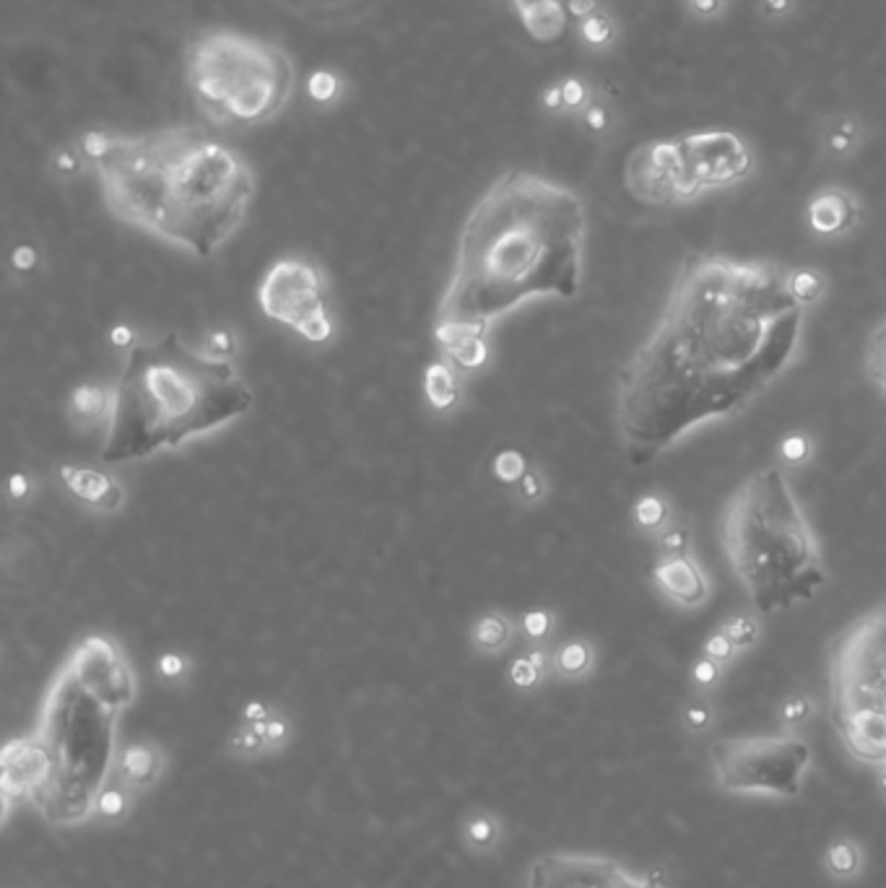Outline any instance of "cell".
<instances>
[{"mask_svg": "<svg viewBox=\"0 0 886 888\" xmlns=\"http://www.w3.org/2000/svg\"><path fill=\"white\" fill-rule=\"evenodd\" d=\"M11 265H13V271L21 273V276H24V273H32L34 267H37V250L30 244L16 247L11 255Z\"/></svg>", "mask_w": 886, "mask_h": 888, "instance_id": "cell-49", "label": "cell"}, {"mask_svg": "<svg viewBox=\"0 0 886 888\" xmlns=\"http://www.w3.org/2000/svg\"><path fill=\"white\" fill-rule=\"evenodd\" d=\"M775 260L692 252L658 322L616 375L614 419L645 468L694 432L747 411L791 366L804 312Z\"/></svg>", "mask_w": 886, "mask_h": 888, "instance_id": "cell-1", "label": "cell"}, {"mask_svg": "<svg viewBox=\"0 0 886 888\" xmlns=\"http://www.w3.org/2000/svg\"><path fill=\"white\" fill-rule=\"evenodd\" d=\"M595 652L590 647V641L586 639H569L565 645L554 652L552 668L557 671L561 679H582L593 671Z\"/></svg>", "mask_w": 886, "mask_h": 888, "instance_id": "cell-27", "label": "cell"}, {"mask_svg": "<svg viewBox=\"0 0 886 888\" xmlns=\"http://www.w3.org/2000/svg\"><path fill=\"white\" fill-rule=\"evenodd\" d=\"M825 273H819L817 267H791L787 271V292L800 307L817 305L825 294Z\"/></svg>", "mask_w": 886, "mask_h": 888, "instance_id": "cell-29", "label": "cell"}, {"mask_svg": "<svg viewBox=\"0 0 886 888\" xmlns=\"http://www.w3.org/2000/svg\"><path fill=\"white\" fill-rule=\"evenodd\" d=\"M684 169L694 195L702 197L709 190L734 187L749 180L757 169L751 146L738 133L730 130H694L679 136Z\"/></svg>", "mask_w": 886, "mask_h": 888, "instance_id": "cell-13", "label": "cell"}, {"mask_svg": "<svg viewBox=\"0 0 886 888\" xmlns=\"http://www.w3.org/2000/svg\"><path fill=\"white\" fill-rule=\"evenodd\" d=\"M185 87L216 125L258 128L289 107L297 70L276 42L222 26L190 39Z\"/></svg>", "mask_w": 886, "mask_h": 888, "instance_id": "cell-7", "label": "cell"}, {"mask_svg": "<svg viewBox=\"0 0 886 888\" xmlns=\"http://www.w3.org/2000/svg\"><path fill=\"white\" fill-rule=\"evenodd\" d=\"M720 631L728 634L730 641L738 647V650H749V647H754L759 641V624L754 618L747 616V613H734V616H728L726 622L720 624Z\"/></svg>", "mask_w": 886, "mask_h": 888, "instance_id": "cell-35", "label": "cell"}, {"mask_svg": "<svg viewBox=\"0 0 886 888\" xmlns=\"http://www.w3.org/2000/svg\"><path fill=\"white\" fill-rule=\"evenodd\" d=\"M159 673L164 675V679H180V675L185 673V660H182L180 654L167 652L164 658L159 660Z\"/></svg>", "mask_w": 886, "mask_h": 888, "instance_id": "cell-52", "label": "cell"}, {"mask_svg": "<svg viewBox=\"0 0 886 888\" xmlns=\"http://www.w3.org/2000/svg\"><path fill=\"white\" fill-rule=\"evenodd\" d=\"M286 3L315 21H343L364 13L375 0H286Z\"/></svg>", "mask_w": 886, "mask_h": 888, "instance_id": "cell-26", "label": "cell"}, {"mask_svg": "<svg viewBox=\"0 0 886 888\" xmlns=\"http://www.w3.org/2000/svg\"><path fill=\"white\" fill-rule=\"evenodd\" d=\"M759 5H762V16L770 21H780L796 11V0H759Z\"/></svg>", "mask_w": 886, "mask_h": 888, "instance_id": "cell-51", "label": "cell"}, {"mask_svg": "<svg viewBox=\"0 0 886 888\" xmlns=\"http://www.w3.org/2000/svg\"><path fill=\"white\" fill-rule=\"evenodd\" d=\"M138 802V795L130 793L128 787L120 785V782L110 779L104 789L100 793V798H96V806H94V816H91V821L96 823H120L125 821L130 816V810L136 808Z\"/></svg>", "mask_w": 886, "mask_h": 888, "instance_id": "cell-25", "label": "cell"}, {"mask_svg": "<svg viewBox=\"0 0 886 888\" xmlns=\"http://www.w3.org/2000/svg\"><path fill=\"white\" fill-rule=\"evenodd\" d=\"M728 0H689L686 9L692 16L697 19H715L720 16L723 9H726Z\"/></svg>", "mask_w": 886, "mask_h": 888, "instance_id": "cell-50", "label": "cell"}, {"mask_svg": "<svg viewBox=\"0 0 886 888\" xmlns=\"http://www.w3.org/2000/svg\"><path fill=\"white\" fill-rule=\"evenodd\" d=\"M229 753L237 759H260V756H269V745H265V740L258 736L255 728H252L250 722H242L239 728L231 732L229 738Z\"/></svg>", "mask_w": 886, "mask_h": 888, "instance_id": "cell-32", "label": "cell"}, {"mask_svg": "<svg viewBox=\"0 0 886 888\" xmlns=\"http://www.w3.org/2000/svg\"><path fill=\"white\" fill-rule=\"evenodd\" d=\"M567 9L572 13V19H588L593 16L595 11H601V5H598V0H567Z\"/></svg>", "mask_w": 886, "mask_h": 888, "instance_id": "cell-53", "label": "cell"}, {"mask_svg": "<svg viewBox=\"0 0 886 888\" xmlns=\"http://www.w3.org/2000/svg\"><path fill=\"white\" fill-rule=\"evenodd\" d=\"M265 743H269L271 753L284 749V745L289 743V722H286V717H281L279 711H273L269 722H265Z\"/></svg>", "mask_w": 886, "mask_h": 888, "instance_id": "cell-46", "label": "cell"}, {"mask_svg": "<svg viewBox=\"0 0 886 888\" xmlns=\"http://www.w3.org/2000/svg\"><path fill=\"white\" fill-rule=\"evenodd\" d=\"M825 863L834 878H855L863 868V852L853 839H837L827 847Z\"/></svg>", "mask_w": 886, "mask_h": 888, "instance_id": "cell-30", "label": "cell"}, {"mask_svg": "<svg viewBox=\"0 0 886 888\" xmlns=\"http://www.w3.org/2000/svg\"><path fill=\"white\" fill-rule=\"evenodd\" d=\"M561 87V99H565V112H575L580 115L582 110L593 102V91L582 79H565L559 83Z\"/></svg>", "mask_w": 886, "mask_h": 888, "instance_id": "cell-38", "label": "cell"}, {"mask_svg": "<svg viewBox=\"0 0 886 888\" xmlns=\"http://www.w3.org/2000/svg\"><path fill=\"white\" fill-rule=\"evenodd\" d=\"M658 551L660 556H679L689 554V546H692V533L684 525H666L663 531L656 535Z\"/></svg>", "mask_w": 886, "mask_h": 888, "instance_id": "cell-37", "label": "cell"}, {"mask_svg": "<svg viewBox=\"0 0 886 888\" xmlns=\"http://www.w3.org/2000/svg\"><path fill=\"white\" fill-rule=\"evenodd\" d=\"M512 9H515L529 37L538 45L559 42L569 32V24H572L567 0H515Z\"/></svg>", "mask_w": 886, "mask_h": 888, "instance_id": "cell-19", "label": "cell"}, {"mask_svg": "<svg viewBox=\"0 0 886 888\" xmlns=\"http://www.w3.org/2000/svg\"><path fill=\"white\" fill-rule=\"evenodd\" d=\"M717 679H720V665L702 654V658L692 665V681L702 688H709V686H715Z\"/></svg>", "mask_w": 886, "mask_h": 888, "instance_id": "cell-48", "label": "cell"}, {"mask_svg": "<svg viewBox=\"0 0 886 888\" xmlns=\"http://www.w3.org/2000/svg\"><path fill=\"white\" fill-rule=\"evenodd\" d=\"M525 888H663L656 873H635L593 852H546L529 865Z\"/></svg>", "mask_w": 886, "mask_h": 888, "instance_id": "cell-12", "label": "cell"}, {"mask_svg": "<svg viewBox=\"0 0 886 888\" xmlns=\"http://www.w3.org/2000/svg\"><path fill=\"white\" fill-rule=\"evenodd\" d=\"M681 720L692 732H705L715 720V709L705 699H692L681 711Z\"/></svg>", "mask_w": 886, "mask_h": 888, "instance_id": "cell-43", "label": "cell"}, {"mask_svg": "<svg viewBox=\"0 0 886 888\" xmlns=\"http://www.w3.org/2000/svg\"><path fill=\"white\" fill-rule=\"evenodd\" d=\"M814 704L806 694H791L780 707V720H783L787 728H796V725L806 722L811 717Z\"/></svg>", "mask_w": 886, "mask_h": 888, "instance_id": "cell-42", "label": "cell"}, {"mask_svg": "<svg viewBox=\"0 0 886 888\" xmlns=\"http://www.w3.org/2000/svg\"><path fill=\"white\" fill-rule=\"evenodd\" d=\"M777 457L783 465L800 468V465H806L814 457V440L806 432L785 434L777 444Z\"/></svg>", "mask_w": 886, "mask_h": 888, "instance_id": "cell-33", "label": "cell"}, {"mask_svg": "<svg viewBox=\"0 0 886 888\" xmlns=\"http://www.w3.org/2000/svg\"><path fill=\"white\" fill-rule=\"evenodd\" d=\"M586 235L575 190L525 169L502 172L463 221L434 328H489L536 296H578Z\"/></svg>", "mask_w": 886, "mask_h": 888, "instance_id": "cell-2", "label": "cell"}, {"mask_svg": "<svg viewBox=\"0 0 886 888\" xmlns=\"http://www.w3.org/2000/svg\"><path fill=\"white\" fill-rule=\"evenodd\" d=\"M580 119H582V125H586L588 133L601 136V133L614 128V110H611L606 102H590L588 107L580 112Z\"/></svg>", "mask_w": 886, "mask_h": 888, "instance_id": "cell-39", "label": "cell"}, {"mask_svg": "<svg viewBox=\"0 0 886 888\" xmlns=\"http://www.w3.org/2000/svg\"><path fill=\"white\" fill-rule=\"evenodd\" d=\"M504 3H510V5H512V3H515V0H504Z\"/></svg>", "mask_w": 886, "mask_h": 888, "instance_id": "cell-58", "label": "cell"}, {"mask_svg": "<svg viewBox=\"0 0 886 888\" xmlns=\"http://www.w3.org/2000/svg\"><path fill=\"white\" fill-rule=\"evenodd\" d=\"M271 707L269 704H263V702H250L248 707L242 709V717L245 720L242 722H258V720H265V717H271Z\"/></svg>", "mask_w": 886, "mask_h": 888, "instance_id": "cell-54", "label": "cell"}, {"mask_svg": "<svg viewBox=\"0 0 886 888\" xmlns=\"http://www.w3.org/2000/svg\"><path fill=\"white\" fill-rule=\"evenodd\" d=\"M720 543L762 616L793 611L827 584L819 540L783 465H768L736 486L720 512Z\"/></svg>", "mask_w": 886, "mask_h": 888, "instance_id": "cell-6", "label": "cell"}, {"mask_svg": "<svg viewBox=\"0 0 886 888\" xmlns=\"http://www.w3.org/2000/svg\"><path fill=\"white\" fill-rule=\"evenodd\" d=\"M863 144V125L850 115H837L827 119L821 128V146L832 159H845L855 153Z\"/></svg>", "mask_w": 886, "mask_h": 888, "instance_id": "cell-22", "label": "cell"}, {"mask_svg": "<svg viewBox=\"0 0 886 888\" xmlns=\"http://www.w3.org/2000/svg\"><path fill=\"white\" fill-rule=\"evenodd\" d=\"M237 351V341L231 330H214L206 341V354L214 358H224V362H231Z\"/></svg>", "mask_w": 886, "mask_h": 888, "instance_id": "cell-45", "label": "cell"}, {"mask_svg": "<svg viewBox=\"0 0 886 888\" xmlns=\"http://www.w3.org/2000/svg\"><path fill=\"white\" fill-rule=\"evenodd\" d=\"M79 153L120 221L195 258L222 250L255 197L248 159L188 125L146 133L89 130Z\"/></svg>", "mask_w": 886, "mask_h": 888, "instance_id": "cell-3", "label": "cell"}, {"mask_svg": "<svg viewBox=\"0 0 886 888\" xmlns=\"http://www.w3.org/2000/svg\"><path fill=\"white\" fill-rule=\"evenodd\" d=\"M861 221V201L848 187H821L808 197L806 224L821 239L845 237Z\"/></svg>", "mask_w": 886, "mask_h": 888, "instance_id": "cell-15", "label": "cell"}, {"mask_svg": "<svg viewBox=\"0 0 886 888\" xmlns=\"http://www.w3.org/2000/svg\"><path fill=\"white\" fill-rule=\"evenodd\" d=\"M252 390L235 364L195 351L178 333L136 341L125 354L100 460L130 463L242 419Z\"/></svg>", "mask_w": 886, "mask_h": 888, "instance_id": "cell-5", "label": "cell"}, {"mask_svg": "<svg viewBox=\"0 0 886 888\" xmlns=\"http://www.w3.org/2000/svg\"><path fill=\"white\" fill-rule=\"evenodd\" d=\"M491 470H495L497 481L518 486L520 478L529 474V460H525V455L518 453V449H502V453L495 457V463H491Z\"/></svg>", "mask_w": 886, "mask_h": 888, "instance_id": "cell-36", "label": "cell"}, {"mask_svg": "<svg viewBox=\"0 0 886 888\" xmlns=\"http://www.w3.org/2000/svg\"><path fill=\"white\" fill-rule=\"evenodd\" d=\"M58 476L66 489L96 512H117L125 504V489L107 470L83 468V465H60Z\"/></svg>", "mask_w": 886, "mask_h": 888, "instance_id": "cell-17", "label": "cell"}, {"mask_svg": "<svg viewBox=\"0 0 886 888\" xmlns=\"http://www.w3.org/2000/svg\"><path fill=\"white\" fill-rule=\"evenodd\" d=\"M544 107L552 110V112H565V99H561V87H559V83H554L552 89H546V94H544Z\"/></svg>", "mask_w": 886, "mask_h": 888, "instance_id": "cell-55", "label": "cell"}, {"mask_svg": "<svg viewBox=\"0 0 886 888\" xmlns=\"http://www.w3.org/2000/svg\"><path fill=\"white\" fill-rule=\"evenodd\" d=\"M518 493H520V499H523L525 504H536V502H541V499H544V493H546L544 476H541L538 470H529V474L520 478Z\"/></svg>", "mask_w": 886, "mask_h": 888, "instance_id": "cell-47", "label": "cell"}, {"mask_svg": "<svg viewBox=\"0 0 886 888\" xmlns=\"http://www.w3.org/2000/svg\"><path fill=\"white\" fill-rule=\"evenodd\" d=\"M445 362L458 372H476L489 362V328L478 326H440L434 328Z\"/></svg>", "mask_w": 886, "mask_h": 888, "instance_id": "cell-18", "label": "cell"}, {"mask_svg": "<svg viewBox=\"0 0 886 888\" xmlns=\"http://www.w3.org/2000/svg\"><path fill=\"white\" fill-rule=\"evenodd\" d=\"M461 839L474 855H491L502 847V821L491 810H470L461 823Z\"/></svg>", "mask_w": 886, "mask_h": 888, "instance_id": "cell-20", "label": "cell"}, {"mask_svg": "<svg viewBox=\"0 0 886 888\" xmlns=\"http://www.w3.org/2000/svg\"><path fill=\"white\" fill-rule=\"evenodd\" d=\"M736 652H738V647L730 641L728 634H723L720 629H715L713 634H709V637L705 639V645H702V654L713 662H717V665H726V662L736 658Z\"/></svg>", "mask_w": 886, "mask_h": 888, "instance_id": "cell-40", "label": "cell"}, {"mask_svg": "<svg viewBox=\"0 0 886 888\" xmlns=\"http://www.w3.org/2000/svg\"><path fill=\"white\" fill-rule=\"evenodd\" d=\"M544 673L546 671H541V668L529 658V654L512 660V665H510V681L515 683L518 688H523V691L536 688L541 683V679H544Z\"/></svg>", "mask_w": 886, "mask_h": 888, "instance_id": "cell-41", "label": "cell"}, {"mask_svg": "<svg viewBox=\"0 0 886 888\" xmlns=\"http://www.w3.org/2000/svg\"><path fill=\"white\" fill-rule=\"evenodd\" d=\"M265 317L292 328L307 343L322 345L333 338V315L328 307L320 267L305 258H281L258 288Z\"/></svg>", "mask_w": 886, "mask_h": 888, "instance_id": "cell-10", "label": "cell"}, {"mask_svg": "<svg viewBox=\"0 0 886 888\" xmlns=\"http://www.w3.org/2000/svg\"><path fill=\"white\" fill-rule=\"evenodd\" d=\"M30 493V478L24 474H13L11 476V497L13 499H24Z\"/></svg>", "mask_w": 886, "mask_h": 888, "instance_id": "cell-56", "label": "cell"}, {"mask_svg": "<svg viewBox=\"0 0 886 888\" xmlns=\"http://www.w3.org/2000/svg\"><path fill=\"white\" fill-rule=\"evenodd\" d=\"M112 343H115V345H123V349H130V345L136 343V341H133V333H130L128 328H123V326H120V328L112 330Z\"/></svg>", "mask_w": 886, "mask_h": 888, "instance_id": "cell-57", "label": "cell"}, {"mask_svg": "<svg viewBox=\"0 0 886 888\" xmlns=\"http://www.w3.org/2000/svg\"><path fill=\"white\" fill-rule=\"evenodd\" d=\"M167 772V751L154 740H133L128 745H120L112 777L136 793L138 798L154 789Z\"/></svg>", "mask_w": 886, "mask_h": 888, "instance_id": "cell-16", "label": "cell"}, {"mask_svg": "<svg viewBox=\"0 0 886 888\" xmlns=\"http://www.w3.org/2000/svg\"><path fill=\"white\" fill-rule=\"evenodd\" d=\"M136 691L128 658L104 634H89L63 662L32 732L42 779L30 806L50 827L73 829L91 821L112 777L120 722L136 702Z\"/></svg>", "mask_w": 886, "mask_h": 888, "instance_id": "cell-4", "label": "cell"}, {"mask_svg": "<svg viewBox=\"0 0 886 888\" xmlns=\"http://www.w3.org/2000/svg\"><path fill=\"white\" fill-rule=\"evenodd\" d=\"M863 369L871 383L886 395V317L868 335L866 349H863Z\"/></svg>", "mask_w": 886, "mask_h": 888, "instance_id": "cell-31", "label": "cell"}, {"mask_svg": "<svg viewBox=\"0 0 886 888\" xmlns=\"http://www.w3.org/2000/svg\"><path fill=\"white\" fill-rule=\"evenodd\" d=\"M470 641H474L476 650L487 654L502 652L512 641V622L504 613H484V616L470 626Z\"/></svg>", "mask_w": 886, "mask_h": 888, "instance_id": "cell-24", "label": "cell"}, {"mask_svg": "<svg viewBox=\"0 0 886 888\" xmlns=\"http://www.w3.org/2000/svg\"><path fill=\"white\" fill-rule=\"evenodd\" d=\"M814 751L798 736L720 738L709 745L715 782L728 793L796 798Z\"/></svg>", "mask_w": 886, "mask_h": 888, "instance_id": "cell-9", "label": "cell"}, {"mask_svg": "<svg viewBox=\"0 0 886 888\" xmlns=\"http://www.w3.org/2000/svg\"><path fill=\"white\" fill-rule=\"evenodd\" d=\"M684 3H689V0H684Z\"/></svg>", "mask_w": 886, "mask_h": 888, "instance_id": "cell-59", "label": "cell"}, {"mask_svg": "<svg viewBox=\"0 0 886 888\" xmlns=\"http://www.w3.org/2000/svg\"><path fill=\"white\" fill-rule=\"evenodd\" d=\"M829 720L886 793V603L848 624L829 647Z\"/></svg>", "mask_w": 886, "mask_h": 888, "instance_id": "cell-8", "label": "cell"}, {"mask_svg": "<svg viewBox=\"0 0 886 888\" xmlns=\"http://www.w3.org/2000/svg\"><path fill=\"white\" fill-rule=\"evenodd\" d=\"M624 187L645 206L671 208L697 201L689 185L679 136L645 140L624 161Z\"/></svg>", "mask_w": 886, "mask_h": 888, "instance_id": "cell-11", "label": "cell"}, {"mask_svg": "<svg viewBox=\"0 0 886 888\" xmlns=\"http://www.w3.org/2000/svg\"><path fill=\"white\" fill-rule=\"evenodd\" d=\"M632 523L639 527L643 533H660L663 527L671 523V504L663 493L648 491L632 504Z\"/></svg>", "mask_w": 886, "mask_h": 888, "instance_id": "cell-28", "label": "cell"}, {"mask_svg": "<svg viewBox=\"0 0 886 888\" xmlns=\"http://www.w3.org/2000/svg\"><path fill=\"white\" fill-rule=\"evenodd\" d=\"M68 408L73 421H79V424H100L102 419H110L112 395L96 385H81L70 395Z\"/></svg>", "mask_w": 886, "mask_h": 888, "instance_id": "cell-23", "label": "cell"}, {"mask_svg": "<svg viewBox=\"0 0 886 888\" xmlns=\"http://www.w3.org/2000/svg\"><path fill=\"white\" fill-rule=\"evenodd\" d=\"M424 392L434 411H450L461 398L458 369L450 362H432L424 372Z\"/></svg>", "mask_w": 886, "mask_h": 888, "instance_id": "cell-21", "label": "cell"}, {"mask_svg": "<svg viewBox=\"0 0 886 888\" xmlns=\"http://www.w3.org/2000/svg\"><path fill=\"white\" fill-rule=\"evenodd\" d=\"M552 626H554V618H552V613H548V611L533 608V611H529V613H525V616H523V631H525V637H531V639H536V641L546 639L548 634H552Z\"/></svg>", "mask_w": 886, "mask_h": 888, "instance_id": "cell-44", "label": "cell"}, {"mask_svg": "<svg viewBox=\"0 0 886 888\" xmlns=\"http://www.w3.org/2000/svg\"><path fill=\"white\" fill-rule=\"evenodd\" d=\"M578 32H580V37H582V42H586V45H590V47H609L611 42H614L616 26H614V21H611L609 13L595 11L593 16L580 21Z\"/></svg>", "mask_w": 886, "mask_h": 888, "instance_id": "cell-34", "label": "cell"}, {"mask_svg": "<svg viewBox=\"0 0 886 888\" xmlns=\"http://www.w3.org/2000/svg\"><path fill=\"white\" fill-rule=\"evenodd\" d=\"M652 584L679 608H702L709 601V580L689 554L660 556L652 567Z\"/></svg>", "mask_w": 886, "mask_h": 888, "instance_id": "cell-14", "label": "cell"}]
</instances>
